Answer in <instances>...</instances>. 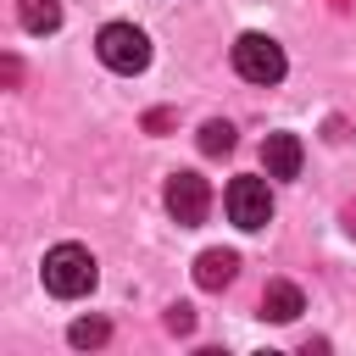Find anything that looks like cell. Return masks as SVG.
Instances as JSON below:
<instances>
[{
	"mask_svg": "<svg viewBox=\"0 0 356 356\" xmlns=\"http://www.w3.org/2000/svg\"><path fill=\"white\" fill-rule=\"evenodd\" d=\"M95 278H100V267H95V256H89L83 245H56V250H44V289H50L56 300L89 295Z\"/></svg>",
	"mask_w": 356,
	"mask_h": 356,
	"instance_id": "6da1fadb",
	"label": "cell"
},
{
	"mask_svg": "<svg viewBox=\"0 0 356 356\" xmlns=\"http://www.w3.org/2000/svg\"><path fill=\"white\" fill-rule=\"evenodd\" d=\"M95 56L111 67V72H145L150 67V39L134 28V22H106L100 28V39H95Z\"/></svg>",
	"mask_w": 356,
	"mask_h": 356,
	"instance_id": "7a4b0ae2",
	"label": "cell"
},
{
	"mask_svg": "<svg viewBox=\"0 0 356 356\" xmlns=\"http://www.w3.org/2000/svg\"><path fill=\"white\" fill-rule=\"evenodd\" d=\"M284 50H278V39H267V33H239L234 39V72L245 78V83H278L284 78Z\"/></svg>",
	"mask_w": 356,
	"mask_h": 356,
	"instance_id": "3957f363",
	"label": "cell"
},
{
	"mask_svg": "<svg viewBox=\"0 0 356 356\" xmlns=\"http://www.w3.org/2000/svg\"><path fill=\"white\" fill-rule=\"evenodd\" d=\"M222 200H228V222L245 228V234H256V228L273 222V189H267V178H234Z\"/></svg>",
	"mask_w": 356,
	"mask_h": 356,
	"instance_id": "277c9868",
	"label": "cell"
},
{
	"mask_svg": "<svg viewBox=\"0 0 356 356\" xmlns=\"http://www.w3.org/2000/svg\"><path fill=\"white\" fill-rule=\"evenodd\" d=\"M161 200H167V211H172L184 228H195V222H206V211H211V184H206L200 172H172L167 189H161Z\"/></svg>",
	"mask_w": 356,
	"mask_h": 356,
	"instance_id": "5b68a950",
	"label": "cell"
},
{
	"mask_svg": "<svg viewBox=\"0 0 356 356\" xmlns=\"http://www.w3.org/2000/svg\"><path fill=\"white\" fill-rule=\"evenodd\" d=\"M300 161H306V150H300L295 134H267V139H261V167H267V178H300Z\"/></svg>",
	"mask_w": 356,
	"mask_h": 356,
	"instance_id": "8992f818",
	"label": "cell"
},
{
	"mask_svg": "<svg viewBox=\"0 0 356 356\" xmlns=\"http://www.w3.org/2000/svg\"><path fill=\"white\" fill-rule=\"evenodd\" d=\"M306 312V295L289 284V278H273L267 289H261V317H273V323H295Z\"/></svg>",
	"mask_w": 356,
	"mask_h": 356,
	"instance_id": "52a82bcc",
	"label": "cell"
},
{
	"mask_svg": "<svg viewBox=\"0 0 356 356\" xmlns=\"http://www.w3.org/2000/svg\"><path fill=\"white\" fill-rule=\"evenodd\" d=\"M234 273H239V256L234 250H200L195 256V284L200 289H228Z\"/></svg>",
	"mask_w": 356,
	"mask_h": 356,
	"instance_id": "ba28073f",
	"label": "cell"
},
{
	"mask_svg": "<svg viewBox=\"0 0 356 356\" xmlns=\"http://www.w3.org/2000/svg\"><path fill=\"white\" fill-rule=\"evenodd\" d=\"M17 17L28 33H56L61 28V6L56 0H17Z\"/></svg>",
	"mask_w": 356,
	"mask_h": 356,
	"instance_id": "9c48e42d",
	"label": "cell"
},
{
	"mask_svg": "<svg viewBox=\"0 0 356 356\" xmlns=\"http://www.w3.org/2000/svg\"><path fill=\"white\" fill-rule=\"evenodd\" d=\"M111 339V323L106 317H78L72 328H67V345H78V350H95V345H106Z\"/></svg>",
	"mask_w": 356,
	"mask_h": 356,
	"instance_id": "30bf717a",
	"label": "cell"
},
{
	"mask_svg": "<svg viewBox=\"0 0 356 356\" xmlns=\"http://www.w3.org/2000/svg\"><path fill=\"white\" fill-rule=\"evenodd\" d=\"M200 150H206V156H228V150H234V122L211 117V122L200 128Z\"/></svg>",
	"mask_w": 356,
	"mask_h": 356,
	"instance_id": "8fae6325",
	"label": "cell"
},
{
	"mask_svg": "<svg viewBox=\"0 0 356 356\" xmlns=\"http://www.w3.org/2000/svg\"><path fill=\"white\" fill-rule=\"evenodd\" d=\"M167 328H172V334H189V328H195V312H189V306H167Z\"/></svg>",
	"mask_w": 356,
	"mask_h": 356,
	"instance_id": "7c38bea8",
	"label": "cell"
}]
</instances>
